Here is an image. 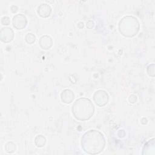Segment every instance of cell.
Wrapping results in <instances>:
<instances>
[{
	"label": "cell",
	"mask_w": 155,
	"mask_h": 155,
	"mask_svg": "<svg viewBox=\"0 0 155 155\" xmlns=\"http://www.w3.org/2000/svg\"><path fill=\"white\" fill-rule=\"evenodd\" d=\"M81 147L83 150L89 154H97L104 149L105 139L104 135L96 130L85 132L81 137Z\"/></svg>",
	"instance_id": "cell-1"
},
{
	"label": "cell",
	"mask_w": 155,
	"mask_h": 155,
	"mask_svg": "<svg viewBox=\"0 0 155 155\" xmlns=\"http://www.w3.org/2000/svg\"><path fill=\"white\" fill-rule=\"evenodd\" d=\"M71 111L74 117L77 120L85 121L93 116L94 107L89 99L81 97L75 101L73 104Z\"/></svg>",
	"instance_id": "cell-2"
},
{
	"label": "cell",
	"mask_w": 155,
	"mask_h": 155,
	"mask_svg": "<svg viewBox=\"0 0 155 155\" xmlns=\"http://www.w3.org/2000/svg\"><path fill=\"white\" fill-rule=\"evenodd\" d=\"M120 33L127 38L135 36L140 29L138 19L133 16H125L119 21L118 24Z\"/></svg>",
	"instance_id": "cell-3"
},
{
	"label": "cell",
	"mask_w": 155,
	"mask_h": 155,
	"mask_svg": "<svg viewBox=\"0 0 155 155\" xmlns=\"http://www.w3.org/2000/svg\"><path fill=\"white\" fill-rule=\"evenodd\" d=\"M93 100L97 106L104 107L108 103L109 96L105 91L103 90H99L94 93Z\"/></svg>",
	"instance_id": "cell-4"
},
{
	"label": "cell",
	"mask_w": 155,
	"mask_h": 155,
	"mask_svg": "<svg viewBox=\"0 0 155 155\" xmlns=\"http://www.w3.org/2000/svg\"><path fill=\"white\" fill-rule=\"evenodd\" d=\"M13 26L17 30H22L24 28L27 24V19L26 16L21 13L15 15L12 19Z\"/></svg>",
	"instance_id": "cell-5"
},
{
	"label": "cell",
	"mask_w": 155,
	"mask_h": 155,
	"mask_svg": "<svg viewBox=\"0 0 155 155\" xmlns=\"http://www.w3.org/2000/svg\"><path fill=\"white\" fill-rule=\"evenodd\" d=\"M14 38L13 30L8 27H2L0 31V39L4 43L11 42Z\"/></svg>",
	"instance_id": "cell-6"
},
{
	"label": "cell",
	"mask_w": 155,
	"mask_h": 155,
	"mask_svg": "<svg viewBox=\"0 0 155 155\" xmlns=\"http://www.w3.org/2000/svg\"><path fill=\"white\" fill-rule=\"evenodd\" d=\"M37 13L41 18H46L50 16L51 13V8L49 4L42 3L38 7Z\"/></svg>",
	"instance_id": "cell-7"
},
{
	"label": "cell",
	"mask_w": 155,
	"mask_h": 155,
	"mask_svg": "<svg viewBox=\"0 0 155 155\" xmlns=\"http://www.w3.org/2000/svg\"><path fill=\"white\" fill-rule=\"evenodd\" d=\"M74 94L70 89H65L61 93V99L62 102L68 104L71 103L74 99Z\"/></svg>",
	"instance_id": "cell-8"
},
{
	"label": "cell",
	"mask_w": 155,
	"mask_h": 155,
	"mask_svg": "<svg viewBox=\"0 0 155 155\" xmlns=\"http://www.w3.org/2000/svg\"><path fill=\"white\" fill-rule=\"evenodd\" d=\"M53 44L52 38L48 35H45L42 36L39 40V46L44 50H48L50 48Z\"/></svg>",
	"instance_id": "cell-9"
},
{
	"label": "cell",
	"mask_w": 155,
	"mask_h": 155,
	"mask_svg": "<svg viewBox=\"0 0 155 155\" xmlns=\"http://www.w3.org/2000/svg\"><path fill=\"white\" fill-rule=\"evenodd\" d=\"M155 142L154 138H152L147 142L142 149V154H151L154 155L155 154Z\"/></svg>",
	"instance_id": "cell-10"
},
{
	"label": "cell",
	"mask_w": 155,
	"mask_h": 155,
	"mask_svg": "<svg viewBox=\"0 0 155 155\" xmlns=\"http://www.w3.org/2000/svg\"><path fill=\"white\" fill-rule=\"evenodd\" d=\"M35 143L37 147H43L46 143V138L43 135L39 134L35 138Z\"/></svg>",
	"instance_id": "cell-11"
},
{
	"label": "cell",
	"mask_w": 155,
	"mask_h": 155,
	"mask_svg": "<svg viewBox=\"0 0 155 155\" xmlns=\"http://www.w3.org/2000/svg\"><path fill=\"white\" fill-rule=\"evenodd\" d=\"M5 150L8 153H13L16 151V145L12 141L7 142L5 145Z\"/></svg>",
	"instance_id": "cell-12"
},
{
	"label": "cell",
	"mask_w": 155,
	"mask_h": 155,
	"mask_svg": "<svg viewBox=\"0 0 155 155\" xmlns=\"http://www.w3.org/2000/svg\"><path fill=\"white\" fill-rule=\"evenodd\" d=\"M25 41L27 44H33L36 41V36L32 33H28L25 36Z\"/></svg>",
	"instance_id": "cell-13"
},
{
	"label": "cell",
	"mask_w": 155,
	"mask_h": 155,
	"mask_svg": "<svg viewBox=\"0 0 155 155\" xmlns=\"http://www.w3.org/2000/svg\"><path fill=\"white\" fill-rule=\"evenodd\" d=\"M147 71L149 76L151 77H154V64H150L147 68Z\"/></svg>",
	"instance_id": "cell-14"
},
{
	"label": "cell",
	"mask_w": 155,
	"mask_h": 155,
	"mask_svg": "<svg viewBox=\"0 0 155 155\" xmlns=\"http://www.w3.org/2000/svg\"><path fill=\"white\" fill-rule=\"evenodd\" d=\"M10 23V18L8 16H4L1 19V24L4 25H8Z\"/></svg>",
	"instance_id": "cell-15"
},
{
	"label": "cell",
	"mask_w": 155,
	"mask_h": 155,
	"mask_svg": "<svg viewBox=\"0 0 155 155\" xmlns=\"http://www.w3.org/2000/svg\"><path fill=\"white\" fill-rule=\"evenodd\" d=\"M128 101L131 104H134L137 101V96L135 94H131L128 97Z\"/></svg>",
	"instance_id": "cell-16"
},
{
	"label": "cell",
	"mask_w": 155,
	"mask_h": 155,
	"mask_svg": "<svg viewBox=\"0 0 155 155\" xmlns=\"http://www.w3.org/2000/svg\"><path fill=\"white\" fill-rule=\"evenodd\" d=\"M94 26V22L91 20H89L86 22V27L88 29H92Z\"/></svg>",
	"instance_id": "cell-17"
}]
</instances>
